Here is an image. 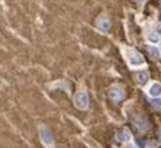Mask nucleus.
Returning <instances> with one entry per match:
<instances>
[{
  "mask_svg": "<svg viewBox=\"0 0 161 148\" xmlns=\"http://www.w3.org/2000/svg\"><path fill=\"white\" fill-rule=\"evenodd\" d=\"M148 95L151 96L152 99H158L161 96V83H158V81L151 83V86L148 87Z\"/></svg>",
  "mask_w": 161,
  "mask_h": 148,
  "instance_id": "39448f33",
  "label": "nucleus"
},
{
  "mask_svg": "<svg viewBox=\"0 0 161 148\" xmlns=\"http://www.w3.org/2000/svg\"><path fill=\"white\" fill-rule=\"evenodd\" d=\"M133 2H137V3H144L145 0H133Z\"/></svg>",
  "mask_w": 161,
  "mask_h": 148,
  "instance_id": "4468645a",
  "label": "nucleus"
},
{
  "mask_svg": "<svg viewBox=\"0 0 161 148\" xmlns=\"http://www.w3.org/2000/svg\"><path fill=\"white\" fill-rule=\"evenodd\" d=\"M126 58H128V62L131 64V67H141V66L145 64L144 57L135 49H128L126 51Z\"/></svg>",
  "mask_w": 161,
  "mask_h": 148,
  "instance_id": "f257e3e1",
  "label": "nucleus"
},
{
  "mask_svg": "<svg viewBox=\"0 0 161 148\" xmlns=\"http://www.w3.org/2000/svg\"><path fill=\"white\" fill-rule=\"evenodd\" d=\"M74 105L80 110H84L89 108V96H87L86 91L81 90L78 93H76V96H74Z\"/></svg>",
  "mask_w": 161,
  "mask_h": 148,
  "instance_id": "f03ea898",
  "label": "nucleus"
},
{
  "mask_svg": "<svg viewBox=\"0 0 161 148\" xmlns=\"http://www.w3.org/2000/svg\"><path fill=\"white\" fill-rule=\"evenodd\" d=\"M145 148H158V144L154 142V141H148L147 145H145Z\"/></svg>",
  "mask_w": 161,
  "mask_h": 148,
  "instance_id": "9b49d317",
  "label": "nucleus"
},
{
  "mask_svg": "<svg viewBox=\"0 0 161 148\" xmlns=\"http://www.w3.org/2000/svg\"><path fill=\"white\" fill-rule=\"evenodd\" d=\"M116 139H118L119 142H128V141H131V132L125 128L121 129L118 134H116Z\"/></svg>",
  "mask_w": 161,
  "mask_h": 148,
  "instance_id": "6e6552de",
  "label": "nucleus"
},
{
  "mask_svg": "<svg viewBox=\"0 0 161 148\" xmlns=\"http://www.w3.org/2000/svg\"><path fill=\"white\" fill-rule=\"evenodd\" d=\"M109 97H110V100H113L118 103V102L123 100V97H125V90H123L121 86H112L109 90Z\"/></svg>",
  "mask_w": 161,
  "mask_h": 148,
  "instance_id": "20e7f679",
  "label": "nucleus"
},
{
  "mask_svg": "<svg viewBox=\"0 0 161 148\" xmlns=\"http://www.w3.org/2000/svg\"><path fill=\"white\" fill-rule=\"evenodd\" d=\"M147 39H148V42L150 44H158L160 42V35L157 34V31H152V32L148 34Z\"/></svg>",
  "mask_w": 161,
  "mask_h": 148,
  "instance_id": "1a4fd4ad",
  "label": "nucleus"
},
{
  "mask_svg": "<svg viewBox=\"0 0 161 148\" xmlns=\"http://www.w3.org/2000/svg\"><path fill=\"white\" fill-rule=\"evenodd\" d=\"M39 137H41V141L47 148H52L54 147V138H52V134L49 132V129H47L45 126L39 129Z\"/></svg>",
  "mask_w": 161,
  "mask_h": 148,
  "instance_id": "7ed1b4c3",
  "label": "nucleus"
},
{
  "mask_svg": "<svg viewBox=\"0 0 161 148\" xmlns=\"http://www.w3.org/2000/svg\"><path fill=\"white\" fill-rule=\"evenodd\" d=\"M148 78H150V76H148L147 71H138L135 74V81H137V84H139V86H145L148 83Z\"/></svg>",
  "mask_w": 161,
  "mask_h": 148,
  "instance_id": "0eeeda50",
  "label": "nucleus"
},
{
  "mask_svg": "<svg viewBox=\"0 0 161 148\" xmlns=\"http://www.w3.org/2000/svg\"><path fill=\"white\" fill-rule=\"evenodd\" d=\"M128 148H138V147H137V145H135V144H129V145H128Z\"/></svg>",
  "mask_w": 161,
  "mask_h": 148,
  "instance_id": "ddd939ff",
  "label": "nucleus"
},
{
  "mask_svg": "<svg viewBox=\"0 0 161 148\" xmlns=\"http://www.w3.org/2000/svg\"><path fill=\"white\" fill-rule=\"evenodd\" d=\"M148 53H150L151 57H158V55H160V49L157 47H154V45H150V47H148Z\"/></svg>",
  "mask_w": 161,
  "mask_h": 148,
  "instance_id": "9d476101",
  "label": "nucleus"
},
{
  "mask_svg": "<svg viewBox=\"0 0 161 148\" xmlns=\"http://www.w3.org/2000/svg\"><path fill=\"white\" fill-rule=\"evenodd\" d=\"M110 26V22H109V18L108 16H100L99 19L96 20V28L99 29L100 32H106Z\"/></svg>",
  "mask_w": 161,
  "mask_h": 148,
  "instance_id": "423d86ee",
  "label": "nucleus"
},
{
  "mask_svg": "<svg viewBox=\"0 0 161 148\" xmlns=\"http://www.w3.org/2000/svg\"><path fill=\"white\" fill-rule=\"evenodd\" d=\"M152 106L160 108V106H161V100H160V99H152Z\"/></svg>",
  "mask_w": 161,
  "mask_h": 148,
  "instance_id": "f8f14e48",
  "label": "nucleus"
}]
</instances>
